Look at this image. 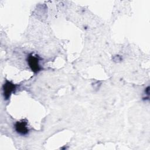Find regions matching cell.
<instances>
[{
	"instance_id": "1",
	"label": "cell",
	"mask_w": 150,
	"mask_h": 150,
	"mask_svg": "<svg viewBox=\"0 0 150 150\" xmlns=\"http://www.w3.org/2000/svg\"><path fill=\"white\" fill-rule=\"evenodd\" d=\"M39 58L37 55H33L30 54L27 59L28 64L33 72L36 73L40 70V66L39 65Z\"/></svg>"
},
{
	"instance_id": "2",
	"label": "cell",
	"mask_w": 150,
	"mask_h": 150,
	"mask_svg": "<svg viewBox=\"0 0 150 150\" xmlns=\"http://www.w3.org/2000/svg\"><path fill=\"white\" fill-rule=\"evenodd\" d=\"M16 131L21 135H26L29 132L28 128V123L25 120H22L16 122L15 125Z\"/></svg>"
},
{
	"instance_id": "3",
	"label": "cell",
	"mask_w": 150,
	"mask_h": 150,
	"mask_svg": "<svg viewBox=\"0 0 150 150\" xmlns=\"http://www.w3.org/2000/svg\"><path fill=\"white\" fill-rule=\"evenodd\" d=\"M16 89V86L12 83L10 81H6V83L4 84L3 86V90H4V96L6 100H8L11 93L14 91V90Z\"/></svg>"
}]
</instances>
